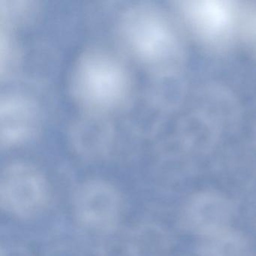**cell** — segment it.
<instances>
[{
	"mask_svg": "<svg viewBox=\"0 0 256 256\" xmlns=\"http://www.w3.org/2000/svg\"><path fill=\"white\" fill-rule=\"evenodd\" d=\"M71 86L73 96L82 106L92 112H104L125 102L130 78L118 58L104 50L91 49L76 61Z\"/></svg>",
	"mask_w": 256,
	"mask_h": 256,
	"instance_id": "obj_1",
	"label": "cell"
},
{
	"mask_svg": "<svg viewBox=\"0 0 256 256\" xmlns=\"http://www.w3.org/2000/svg\"><path fill=\"white\" fill-rule=\"evenodd\" d=\"M120 30L127 47L144 64L162 66L176 54V35L154 7L138 5L127 10L121 19Z\"/></svg>",
	"mask_w": 256,
	"mask_h": 256,
	"instance_id": "obj_2",
	"label": "cell"
},
{
	"mask_svg": "<svg viewBox=\"0 0 256 256\" xmlns=\"http://www.w3.org/2000/svg\"><path fill=\"white\" fill-rule=\"evenodd\" d=\"M48 198V186L41 173L24 163L7 166L0 180V204L16 216L30 217L40 212Z\"/></svg>",
	"mask_w": 256,
	"mask_h": 256,
	"instance_id": "obj_3",
	"label": "cell"
},
{
	"mask_svg": "<svg viewBox=\"0 0 256 256\" xmlns=\"http://www.w3.org/2000/svg\"><path fill=\"white\" fill-rule=\"evenodd\" d=\"M74 210L79 222L95 232H109L118 223L121 200L116 188L102 180L86 181L76 190Z\"/></svg>",
	"mask_w": 256,
	"mask_h": 256,
	"instance_id": "obj_4",
	"label": "cell"
},
{
	"mask_svg": "<svg viewBox=\"0 0 256 256\" xmlns=\"http://www.w3.org/2000/svg\"><path fill=\"white\" fill-rule=\"evenodd\" d=\"M181 10L196 35L215 47L228 43L238 26V10L230 2H182Z\"/></svg>",
	"mask_w": 256,
	"mask_h": 256,
	"instance_id": "obj_5",
	"label": "cell"
},
{
	"mask_svg": "<svg viewBox=\"0 0 256 256\" xmlns=\"http://www.w3.org/2000/svg\"><path fill=\"white\" fill-rule=\"evenodd\" d=\"M0 122L2 146L10 148L20 144L36 132L40 122V110L29 97L6 94L1 98Z\"/></svg>",
	"mask_w": 256,
	"mask_h": 256,
	"instance_id": "obj_6",
	"label": "cell"
},
{
	"mask_svg": "<svg viewBox=\"0 0 256 256\" xmlns=\"http://www.w3.org/2000/svg\"><path fill=\"white\" fill-rule=\"evenodd\" d=\"M233 208L228 199L217 193L194 196L186 206L184 223L188 230L206 236L229 228Z\"/></svg>",
	"mask_w": 256,
	"mask_h": 256,
	"instance_id": "obj_7",
	"label": "cell"
},
{
	"mask_svg": "<svg viewBox=\"0 0 256 256\" xmlns=\"http://www.w3.org/2000/svg\"><path fill=\"white\" fill-rule=\"evenodd\" d=\"M202 238L200 256H252L248 240L230 228Z\"/></svg>",
	"mask_w": 256,
	"mask_h": 256,
	"instance_id": "obj_8",
	"label": "cell"
},
{
	"mask_svg": "<svg viewBox=\"0 0 256 256\" xmlns=\"http://www.w3.org/2000/svg\"><path fill=\"white\" fill-rule=\"evenodd\" d=\"M247 31H248L250 42L252 43L253 48L256 52V8L248 18V24H247Z\"/></svg>",
	"mask_w": 256,
	"mask_h": 256,
	"instance_id": "obj_9",
	"label": "cell"
}]
</instances>
